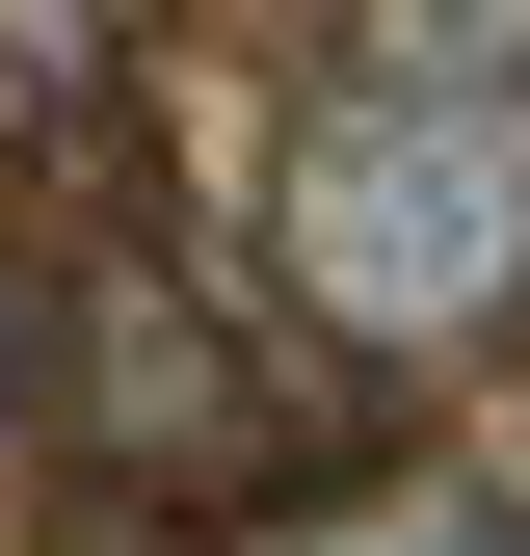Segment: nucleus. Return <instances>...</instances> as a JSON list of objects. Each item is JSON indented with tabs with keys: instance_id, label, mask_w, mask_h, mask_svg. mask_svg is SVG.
I'll list each match as a JSON object with an SVG mask.
<instances>
[{
	"instance_id": "f257e3e1",
	"label": "nucleus",
	"mask_w": 530,
	"mask_h": 556,
	"mask_svg": "<svg viewBox=\"0 0 530 556\" xmlns=\"http://www.w3.org/2000/svg\"><path fill=\"white\" fill-rule=\"evenodd\" d=\"M265 265H292L371 371L504 344V318H530V80H504V53L371 27L345 80L292 106V160H265Z\"/></svg>"
},
{
	"instance_id": "f03ea898",
	"label": "nucleus",
	"mask_w": 530,
	"mask_h": 556,
	"mask_svg": "<svg viewBox=\"0 0 530 556\" xmlns=\"http://www.w3.org/2000/svg\"><path fill=\"white\" fill-rule=\"evenodd\" d=\"M53 425H80L132 504H292L318 451H345V318L292 292V265H239L213 239H160V213H106L80 239V292H53Z\"/></svg>"
},
{
	"instance_id": "7ed1b4c3",
	"label": "nucleus",
	"mask_w": 530,
	"mask_h": 556,
	"mask_svg": "<svg viewBox=\"0 0 530 556\" xmlns=\"http://www.w3.org/2000/svg\"><path fill=\"white\" fill-rule=\"evenodd\" d=\"M371 27H425V53H504V80H530V0H371Z\"/></svg>"
},
{
	"instance_id": "20e7f679",
	"label": "nucleus",
	"mask_w": 530,
	"mask_h": 556,
	"mask_svg": "<svg viewBox=\"0 0 530 556\" xmlns=\"http://www.w3.org/2000/svg\"><path fill=\"white\" fill-rule=\"evenodd\" d=\"M345 556H530L504 504H398V530H345Z\"/></svg>"
},
{
	"instance_id": "39448f33",
	"label": "nucleus",
	"mask_w": 530,
	"mask_h": 556,
	"mask_svg": "<svg viewBox=\"0 0 530 556\" xmlns=\"http://www.w3.org/2000/svg\"><path fill=\"white\" fill-rule=\"evenodd\" d=\"M27 371H53V292H27V265H0V425H27Z\"/></svg>"
}]
</instances>
